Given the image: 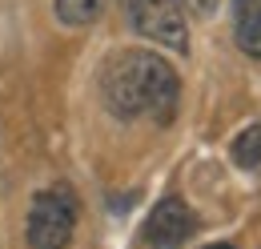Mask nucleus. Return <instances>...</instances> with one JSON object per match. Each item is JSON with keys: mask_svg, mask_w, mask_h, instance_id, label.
Returning <instances> with one entry per match:
<instances>
[{"mask_svg": "<svg viewBox=\"0 0 261 249\" xmlns=\"http://www.w3.org/2000/svg\"><path fill=\"white\" fill-rule=\"evenodd\" d=\"M100 96H105L109 113L121 121L153 117L157 124H169L177 113V101H181V77L173 72V64L161 53L125 48L105 64Z\"/></svg>", "mask_w": 261, "mask_h": 249, "instance_id": "nucleus-1", "label": "nucleus"}, {"mask_svg": "<svg viewBox=\"0 0 261 249\" xmlns=\"http://www.w3.org/2000/svg\"><path fill=\"white\" fill-rule=\"evenodd\" d=\"M76 197L68 185L40 189L29 209V249H68L76 233Z\"/></svg>", "mask_w": 261, "mask_h": 249, "instance_id": "nucleus-2", "label": "nucleus"}, {"mask_svg": "<svg viewBox=\"0 0 261 249\" xmlns=\"http://www.w3.org/2000/svg\"><path fill=\"white\" fill-rule=\"evenodd\" d=\"M121 4H125V20L133 32L173 53H189V20H185L189 12L181 0H121Z\"/></svg>", "mask_w": 261, "mask_h": 249, "instance_id": "nucleus-3", "label": "nucleus"}, {"mask_svg": "<svg viewBox=\"0 0 261 249\" xmlns=\"http://www.w3.org/2000/svg\"><path fill=\"white\" fill-rule=\"evenodd\" d=\"M197 233V213L181 197H165L153 205V213L145 221V245L149 249H177Z\"/></svg>", "mask_w": 261, "mask_h": 249, "instance_id": "nucleus-4", "label": "nucleus"}, {"mask_svg": "<svg viewBox=\"0 0 261 249\" xmlns=\"http://www.w3.org/2000/svg\"><path fill=\"white\" fill-rule=\"evenodd\" d=\"M233 36L241 53L261 61V0H233Z\"/></svg>", "mask_w": 261, "mask_h": 249, "instance_id": "nucleus-5", "label": "nucleus"}, {"mask_svg": "<svg viewBox=\"0 0 261 249\" xmlns=\"http://www.w3.org/2000/svg\"><path fill=\"white\" fill-rule=\"evenodd\" d=\"M105 4L109 0H57L53 12H57V20L65 29H85V24H93L100 12H105Z\"/></svg>", "mask_w": 261, "mask_h": 249, "instance_id": "nucleus-6", "label": "nucleus"}, {"mask_svg": "<svg viewBox=\"0 0 261 249\" xmlns=\"http://www.w3.org/2000/svg\"><path fill=\"white\" fill-rule=\"evenodd\" d=\"M233 161L241 169H261V124L245 129L237 141H233Z\"/></svg>", "mask_w": 261, "mask_h": 249, "instance_id": "nucleus-7", "label": "nucleus"}, {"mask_svg": "<svg viewBox=\"0 0 261 249\" xmlns=\"http://www.w3.org/2000/svg\"><path fill=\"white\" fill-rule=\"evenodd\" d=\"M181 4H185L189 16H209V12L217 8V0H181Z\"/></svg>", "mask_w": 261, "mask_h": 249, "instance_id": "nucleus-8", "label": "nucleus"}, {"mask_svg": "<svg viewBox=\"0 0 261 249\" xmlns=\"http://www.w3.org/2000/svg\"><path fill=\"white\" fill-rule=\"evenodd\" d=\"M205 249H237V245H229V241H217V245H205Z\"/></svg>", "mask_w": 261, "mask_h": 249, "instance_id": "nucleus-9", "label": "nucleus"}]
</instances>
